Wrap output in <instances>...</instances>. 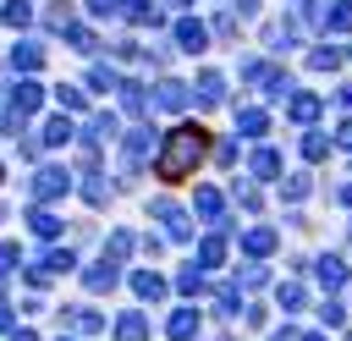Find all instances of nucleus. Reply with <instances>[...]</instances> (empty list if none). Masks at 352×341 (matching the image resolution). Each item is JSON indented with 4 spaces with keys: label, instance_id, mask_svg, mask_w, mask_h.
I'll return each instance as SVG.
<instances>
[{
    "label": "nucleus",
    "instance_id": "nucleus-3",
    "mask_svg": "<svg viewBox=\"0 0 352 341\" xmlns=\"http://www.w3.org/2000/svg\"><path fill=\"white\" fill-rule=\"evenodd\" d=\"M176 38H182V50H204V28H198L192 16H187V22L176 28Z\"/></svg>",
    "mask_w": 352,
    "mask_h": 341
},
{
    "label": "nucleus",
    "instance_id": "nucleus-10",
    "mask_svg": "<svg viewBox=\"0 0 352 341\" xmlns=\"http://www.w3.org/2000/svg\"><path fill=\"white\" fill-rule=\"evenodd\" d=\"M253 170H258V176H275V170H280V160H275L270 148H258V154H253Z\"/></svg>",
    "mask_w": 352,
    "mask_h": 341
},
{
    "label": "nucleus",
    "instance_id": "nucleus-11",
    "mask_svg": "<svg viewBox=\"0 0 352 341\" xmlns=\"http://www.w3.org/2000/svg\"><path fill=\"white\" fill-rule=\"evenodd\" d=\"M55 99H60V104H66V110H82V94H77V88H66V82H60V88H55Z\"/></svg>",
    "mask_w": 352,
    "mask_h": 341
},
{
    "label": "nucleus",
    "instance_id": "nucleus-13",
    "mask_svg": "<svg viewBox=\"0 0 352 341\" xmlns=\"http://www.w3.org/2000/svg\"><path fill=\"white\" fill-rule=\"evenodd\" d=\"M330 28L346 33V28H352V6H336V11H330Z\"/></svg>",
    "mask_w": 352,
    "mask_h": 341
},
{
    "label": "nucleus",
    "instance_id": "nucleus-15",
    "mask_svg": "<svg viewBox=\"0 0 352 341\" xmlns=\"http://www.w3.org/2000/svg\"><path fill=\"white\" fill-rule=\"evenodd\" d=\"M336 60H341V55H336V50H314V66H319V72H330V66H336Z\"/></svg>",
    "mask_w": 352,
    "mask_h": 341
},
{
    "label": "nucleus",
    "instance_id": "nucleus-1",
    "mask_svg": "<svg viewBox=\"0 0 352 341\" xmlns=\"http://www.w3.org/2000/svg\"><path fill=\"white\" fill-rule=\"evenodd\" d=\"M204 143H209V138H204L198 126H182V132L170 138L165 160H160V176H182V170H187V165H192V160L204 154Z\"/></svg>",
    "mask_w": 352,
    "mask_h": 341
},
{
    "label": "nucleus",
    "instance_id": "nucleus-12",
    "mask_svg": "<svg viewBox=\"0 0 352 341\" xmlns=\"http://www.w3.org/2000/svg\"><path fill=\"white\" fill-rule=\"evenodd\" d=\"M66 138H72L66 121H50V126H44V143H66Z\"/></svg>",
    "mask_w": 352,
    "mask_h": 341
},
{
    "label": "nucleus",
    "instance_id": "nucleus-16",
    "mask_svg": "<svg viewBox=\"0 0 352 341\" xmlns=\"http://www.w3.org/2000/svg\"><path fill=\"white\" fill-rule=\"evenodd\" d=\"M341 143H352V121H346V126H341Z\"/></svg>",
    "mask_w": 352,
    "mask_h": 341
},
{
    "label": "nucleus",
    "instance_id": "nucleus-2",
    "mask_svg": "<svg viewBox=\"0 0 352 341\" xmlns=\"http://www.w3.org/2000/svg\"><path fill=\"white\" fill-rule=\"evenodd\" d=\"M33 192H38V198H55V192H66V170H38Z\"/></svg>",
    "mask_w": 352,
    "mask_h": 341
},
{
    "label": "nucleus",
    "instance_id": "nucleus-4",
    "mask_svg": "<svg viewBox=\"0 0 352 341\" xmlns=\"http://www.w3.org/2000/svg\"><path fill=\"white\" fill-rule=\"evenodd\" d=\"M198 104H220V77H214V72L198 77Z\"/></svg>",
    "mask_w": 352,
    "mask_h": 341
},
{
    "label": "nucleus",
    "instance_id": "nucleus-9",
    "mask_svg": "<svg viewBox=\"0 0 352 341\" xmlns=\"http://www.w3.org/2000/svg\"><path fill=\"white\" fill-rule=\"evenodd\" d=\"M28 16H33V6H28V0H6V22H11V28H22Z\"/></svg>",
    "mask_w": 352,
    "mask_h": 341
},
{
    "label": "nucleus",
    "instance_id": "nucleus-8",
    "mask_svg": "<svg viewBox=\"0 0 352 341\" xmlns=\"http://www.w3.org/2000/svg\"><path fill=\"white\" fill-rule=\"evenodd\" d=\"M33 104H38V88H33V82H22V88L11 94V110H22V116H28Z\"/></svg>",
    "mask_w": 352,
    "mask_h": 341
},
{
    "label": "nucleus",
    "instance_id": "nucleus-6",
    "mask_svg": "<svg viewBox=\"0 0 352 341\" xmlns=\"http://www.w3.org/2000/svg\"><path fill=\"white\" fill-rule=\"evenodd\" d=\"M314 116H319V99L314 94H297L292 99V121H314Z\"/></svg>",
    "mask_w": 352,
    "mask_h": 341
},
{
    "label": "nucleus",
    "instance_id": "nucleus-5",
    "mask_svg": "<svg viewBox=\"0 0 352 341\" xmlns=\"http://www.w3.org/2000/svg\"><path fill=\"white\" fill-rule=\"evenodd\" d=\"M160 104H165V110H182V104H187V88H182V82H160Z\"/></svg>",
    "mask_w": 352,
    "mask_h": 341
},
{
    "label": "nucleus",
    "instance_id": "nucleus-7",
    "mask_svg": "<svg viewBox=\"0 0 352 341\" xmlns=\"http://www.w3.org/2000/svg\"><path fill=\"white\" fill-rule=\"evenodd\" d=\"M11 60H16V66H28V72H33V66H38V60H44V50H38V44H16V50H11Z\"/></svg>",
    "mask_w": 352,
    "mask_h": 341
},
{
    "label": "nucleus",
    "instance_id": "nucleus-14",
    "mask_svg": "<svg viewBox=\"0 0 352 341\" xmlns=\"http://www.w3.org/2000/svg\"><path fill=\"white\" fill-rule=\"evenodd\" d=\"M242 132H264V110H242Z\"/></svg>",
    "mask_w": 352,
    "mask_h": 341
}]
</instances>
